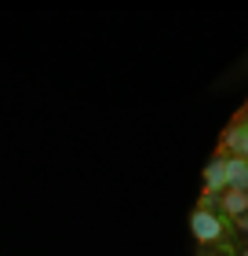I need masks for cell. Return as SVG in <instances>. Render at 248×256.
<instances>
[{
  "label": "cell",
  "instance_id": "obj_2",
  "mask_svg": "<svg viewBox=\"0 0 248 256\" xmlns=\"http://www.w3.org/2000/svg\"><path fill=\"white\" fill-rule=\"evenodd\" d=\"M227 187H234V190H248V161H245V158L227 161Z\"/></svg>",
  "mask_w": 248,
  "mask_h": 256
},
{
  "label": "cell",
  "instance_id": "obj_4",
  "mask_svg": "<svg viewBox=\"0 0 248 256\" xmlns=\"http://www.w3.org/2000/svg\"><path fill=\"white\" fill-rule=\"evenodd\" d=\"M245 208H248V190H230V194H227V212L241 216Z\"/></svg>",
  "mask_w": 248,
  "mask_h": 256
},
{
  "label": "cell",
  "instance_id": "obj_1",
  "mask_svg": "<svg viewBox=\"0 0 248 256\" xmlns=\"http://www.w3.org/2000/svg\"><path fill=\"white\" fill-rule=\"evenodd\" d=\"M190 230L201 242H216V238H223V220L216 212H208V208H197L194 220H190Z\"/></svg>",
  "mask_w": 248,
  "mask_h": 256
},
{
  "label": "cell",
  "instance_id": "obj_3",
  "mask_svg": "<svg viewBox=\"0 0 248 256\" xmlns=\"http://www.w3.org/2000/svg\"><path fill=\"white\" fill-rule=\"evenodd\" d=\"M205 183H208V190H223V187H227V161H223V158H216V161H208Z\"/></svg>",
  "mask_w": 248,
  "mask_h": 256
},
{
  "label": "cell",
  "instance_id": "obj_5",
  "mask_svg": "<svg viewBox=\"0 0 248 256\" xmlns=\"http://www.w3.org/2000/svg\"><path fill=\"white\" fill-rule=\"evenodd\" d=\"M245 256H248V252H245Z\"/></svg>",
  "mask_w": 248,
  "mask_h": 256
}]
</instances>
